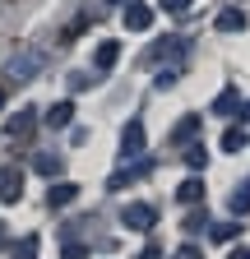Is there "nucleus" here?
I'll use <instances>...</instances> for the list:
<instances>
[{"instance_id":"obj_1","label":"nucleus","mask_w":250,"mask_h":259,"mask_svg":"<svg viewBox=\"0 0 250 259\" xmlns=\"http://www.w3.org/2000/svg\"><path fill=\"white\" fill-rule=\"evenodd\" d=\"M37 70H42V51H19V56L5 60V83L10 88H23V83L37 79Z\"/></svg>"},{"instance_id":"obj_2","label":"nucleus","mask_w":250,"mask_h":259,"mask_svg":"<svg viewBox=\"0 0 250 259\" xmlns=\"http://www.w3.org/2000/svg\"><path fill=\"white\" fill-rule=\"evenodd\" d=\"M19 194H23V171L0 167V204H19Z\"/></svg>"},{"instance_id":"obj_3","label":"nucleus","mask_w":250,"mask_h":259,"mask_svg":"<svg viewBox=\"0 0 250 259\" xmlns=\"http://www.w3.org/2000/svg\"><path fill=\"white\" fill-rule=\"evenodd\" d=\"M125 227H130V232H148L153 222H158V213H153L148 204H125V218H120Z\"/></svg>"},{"instance_id":"obj_4","label":"nucleus","mask_w":250,"mask_h":259,"mask_svg":"<svg viewBox=\"0 0 250 259\" xmlns=\"http://www.w3.org/2000/svg\"><path fill=\"white\" fill-rule=\"evenodd\" d=\"M120 153H125V157H139V153H144V120H139V116L125 125V135H120Z\"/></svg>"},{"instance_id":"obj_5","label":"nucleus","mask_w":250,"mask_h":259,"mask_svg":"<svg viewBox=\"0 0 250 259\" xmlns=\"http://www.w3.org/2000/svg\"><path fill=\"white\" fill-rule=\"evenodd\" d=\"M33 130H37V111H33V107H19L14 120H10V139H28Z\"/></svg>"},{"instance_id":"obj_6","label":"nucleus","mask_w":250,"mask_h":259,"mask_svg":"<svg viewBox=\"0 0 250 259\" xmlns=\"http://www.w3.org/2000/svg\"><path fill=\"white\" fill-rule=\"evenodd\" d=\"M74 199H79V185H70V181H60V185L47 190V204H51V208H65V204H74Z\"/></svg>"},{"instance_id":"obj_7","label":"nucleus","mask_w":250,"mask_h":259,"mask_svg":"<svg viewBox=\"0 0 250 259\" xmlns=\"http://www.w3.org/2000/svg\"><path fill=\"white\" fill-rule=\"evenodd\" d=\"M153 23V10L148 5H125V28H130V32H144Z\"/></svg>"},{"instance_id":"obj_8","label":"nucleus","mask_w":250,"mask_h":259,"mask_svg":"<svg viewBox=\"0 0 250 259\" xmlns=\"http://www.w3.org/2000/svg\"><path fill=\"white\" fill-rule=\"evenodd\" d=\"M181 74H185V70H181V60H162V65H158V74H153V83H158V88H172Z\"/></svg>"},{"instance_id":"obj_9","label":"nucleus","mask_w":250,"mask_h":259,"mask_svg":"<svg viewBox=\"0 0 250 259\" xmlns=\"http://www.w3.org/2000/svg\"><path fill=\"white\" fill-rule=\"evenodd\" d=\"M70 120H74V102H56V107L47 111V125H51V130H65Z\"/></svg>"},{"instance_id":"obj_10","label":"nucleus","mask_w":250,"mask_h":259,"mask_svg":"<svg viewBox=\"0 0 250 259\" xmlns=\"http://www.w3.org/2000/svg\"><path fill=\"white\" fill-rule=\"evenodd\" d=\"M241 28H245L241 10H223V14H218V32H241Z\"/></svg>"},{"instance_id":"obj_11","label":"nucleus","mask_w":250,"mask_h":259,"mask_svg":"<svg viewBox=\"0 0 250 259\" xmlns=\"http://www.w3.org/2000/svg\"><path fill=\"white\" fill-rule=\"evenodd\" d=\"M60 167H65V157H60V153H37V171L42 176H60Z\"/></svg>"},{"instance_id":"obj_12","label":"nucleus","mask_w":250,"mask_h":259,"mask_svg":"<svg viewBox=\"0 0 250 259\" xmlns=\"http://www.w3.org/2000/svg\"><path fill=\"white\" fill-rule=\"evenodd\" d=\"M227 204H232V213H236V218H241V213H250V181H241V190H232V199H227Z\"/></svg>"},{"instance_id":"obj_13","label":"nucleus","mask_w":250,"mask_h":259,"mask_svg":"<svg viewBox=\"0 0 250 259\" xmlns=\"http://www.w3.org/2000/svg\"><path fill=\"white\" fill-rule=\"evenodd\" d=\"M116 56H120V47H116V42H102V47H98V70H111Z\"/></svg>"},{"instance_id":"obj_14","label":"nucleus","mask_w":250,"mask_h":259,"mask_svg":"<svg viewBox=\"0 0 250 259\" xmlns=\"http://www.w3.org/2000/svg\"><path fill=\"white\" fill-rule=\"evenodd\" d=\"M176 199H181V204H195V199H204V185H199V181H185V185L176 190Z\"/></svg>"},{"instance_id":"obj_15","label":"nucleus","mask_w":250,"mask_h":259,"mask_svg":"<svg viewBox=\"0 0 250 259\" xmlns=\"http://www.w3.org/2000/svg\"><path fill=\"white\" fill-rule=\"evenodd\" d=\"M236 102H241V97H236V88H223V93H218V102H213V111H223V116H227Z\"/></svg>"},{"instance_id":"obj_16","label":"nucleus","mask_w":250,"mask_h":259,"mask_svg":"<svg viewBox=\"0 0 250 259\" xmlns=\"http://www.w3.org/2000/svg\"><path fill=\"white\" fill-rule=\"evenodd\" d=\"M195 130H199V116H185V120L176 125V135H172V139H176V144H185V139L195 135Z\"/></svg>"},{"instance_id":"obj_17","label":"nucleus","mask_w":250,"mask_h":259,"mask_svg":"<svg viewBox=\"0 0 250 259\" xmlns=\"http://www.w3.org/2000/svg\"><path fill=\"white\" fill-rule=\"evenodd\" d=\"M33 254H37V236H23L14 245V259H33Z\"/></svg>"},{"instance_id":"obj_18","label":"nucleus","mask_w":250,"mask_h":259,"mask_svg":"<svg viewBox=\"0 0 250 259\" xmlns=\"http://www.w3.org/2000/svg\"><path fill=\"white\" fill-rule=\"evenodd\" d=\"M223 148L227 153H241L245 148V135H241V130H227V135H223Z\"/></svg>"},{"instance_id":"obj_19","label":"nucleus","mask_w":250,"mask_h":259,"mask_svg":"<svg viewBox=\"0 0 250 259\" xmlns=\"http://www.w3.org/2000/svg\"><path fill=\"white\" fill-rule=\"evenodd\" d=\"M185 162H190V167H199V171H204V162H209L204 144H190V153H185Z\"/></svg>"},{"instance_id":"obj_20","label":"nucleus","mask_w":250,"mask_h":259,"mask_svg":"<svg viewBox=\"0 0 250 259\" xmlns=\"http://www.w3.org/2000/svg\"><path fill=\"white\" fill-rule=\"evenodd\" d=\"M65 259H88V250H84L79 241H70V245H65Z\"/></svg>"},{"instance_id":"obj_21","label":"nucleus","mask_w":250,"mask_h":259,"mask_svg":"<svg viewBox=\"0 0 250 259\" xmlns=\"http://www.w3.org/2000/svg\"><path fill=\"white\" fill-rule=\"evenodd\" d=\"M162 10H172V14H181V10H190V0H162Z\"/></svg>"},{"instance_id":"obj_22","label":"nucleus","mask_w":250,"mask_h":259,"mask_svg":"<svg viewBox=\"0 0 250 259\" xmlns=\"http://www.w3.org/2000/svg\"><path fill=\"white\" fill-rule=\"evenodd\" d=\"M176 259H199V250H195V245H181V250H176Z\"/></svg>"},{"instance_id":"obj_23","label":"nucleus","mask_w":250,"mask_h":259,"mask_svg":"<svg viewBox=\"0 0 250 259\" xmlns=\"http://www.w3.org/2000/svg\"><path fill=\"white\" fill-rule=\"evenodd\" d=\"M139 259H162V250H158V245H144V250H139Z\"/></svg>"},{"instance_id":"obj_24","label":"nucleus","mask_w":250,"mask_h":259,"mask_svg":"<svg viewBox=\"0 0 250 259\" xmlns=\"http://www.w3.org/2000/svg\"><path fill=\"white\" fill-rule=\"evenodd\" d=\"M227 259H250V245H245V250H232Z\"/></svg>"},{"instance_id":"obj_25","label":"nucleus","mask_w":250,"mask_h":259,"mask_svg":"<svg viewBox=\"0 0 250 259\" xmlns=\"http://www.w3.org/2000/svg\"><path fill=\"white\" fill-rule=\"evenodd\" d=\"M0 107H5V83H0Z\"/></svg>"},{"instance_id":"obj_26","label":"nucleus","mask_w":250,"mask_h":259,"mask_svg":"<svg viewBox=\"0 0 250 259\" xmlns=\"http://www.w3.org/2000/svg\"><path fill=\"white\" fill-rule=\"evenodd\" d=\"M116 5H120V0H116Z\"/></svg>"}]
</instances>
